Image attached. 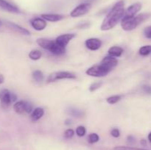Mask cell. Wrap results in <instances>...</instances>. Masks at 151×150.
<instances>
[{
	"instance_id": "cell-12",
	"label": "cell",
	"mask_w": 151,
	"mask_h": 150,
	"mask_svg": "<svg viewBox=\"0 0 151 150\" xmlns=\"http://www.w3.org/2000/svg\"><path fill=\"white\" fill-rule=\"evenodd\" d=\"M0 7L7 12L13 13H19L20 10L14 4H11L6 0H0Z\"/></svg>"
},
{
	"instance_id": "cell-19",
	"label": "cell",
	"mask_w": 151,
	"mask_h": 150,
	"mask_svg": "<svg viewBox=\"0 0 151 150\" xmlns=\"http://www.w3.org/2000/svg\"><path fill=\"white\" fill-rule=\"evenodd\" d=\"M122 53H123V49L119 46H116L111 47L109 49V55L112 56V57H120Z\"/></svg>"
},
{
	"instance_id": "cell-13",
	"label": "cell",
	"mask_w": 151,
	"mask_h": 150,
	"mask_svg": "<svg viewBox=\"0 0 151 150\" xmlns=\"http://www.w3.org/2000/svg\"><path fill=\"white\" fill-rule=\"evenodd\" d=\"M31 26L35 29V30L41 31L43 30L47 26V22L43 18H35L30 21Z\"/></svg>"
},
{
	"instance_id": "cell-34",
	"label": "cell",
	"mask_w": 151,
	"mask_h": 150,
	"mask_svg": "<svg viewBox=\"0 0 151 150\" xmlns=\"http://www.w3.org/2000/svg\"><path fill=\"white\" fill-rule=\"evenodd\" d=\"M72 124V121L70 119H66V121H65V124L66 125H70Z\"/></svg>"
},
{
	"instance_id": "cell-1",
	"label": "cell",
	"mask_w": 151,
	"mask_h": 150,
	"mask_svg": "<svg viewBox=\"0 0 151 150\" xmlns=\"http://www.w3.org/2000/svg\"><path fill=\"white\" fill-rule=\"evenodd\" d=\"M125 2L122 0H120L114 4L111 10L109 11L107 16L103 20L100 29L103 31L109 30L114 27L116 24L122 21L125 14Z\"/></svg>"
},
{
	"instance_id": "cell-28",
	"label": "cell",
	"mask_w": 151,
	"mask_h": 150,
	"mask_svg": "<svg viewBox=\"0 0 151 150\" xmlns=\"http://www.w3.org/2000/svg\"><path fill=\"white\" fill-rule=\"evenodd\" d=\"M75 132L72 129H68L65 131L64 132V137L66 138H72L73 137Z\"/></svg>"
},
{
	"instance_id": "cell-11",
	"label": "cell",
	"mask_w": 151,
	"mask_h": 150,
	"mask_svg": "<svg viewBox=\"0 0 151 150\" xmlns=\"http://www.w3.org/2000/svg\"><path fill=\"white\" fill-rule=\"evenodd\" d=\"M85 44L88 49L91 50V51H96L101 47L102 41L98 38H92L87 39Z\"/></svg>"
},
{
	"instance_id": "cell-36",
	"label": "cell",
	"mask_w": 151,
	"mask_h": 150,
	"mask_svg": "<svg viewBox=\"0 0 151 150\" xmlns=\"http://www.w3.org/2000/svg\"><path fill=\"white\" fill-rule=\"evenodd\" d=\"M141 144H142L143 146H146V145H147V142H146V141L145 139L141 140Z\"/></svg>"
},
{
	"instance_id": "cell-17",
	"label": "cell",
	"mask_w": 151,
	"mask_h": 150,
	"mask_svg": "<svg viewBox=\"0 0 151 150\" xmlns=\"http://www.w3.org/2000/svg\"><path fill=\"white\" fill-rule=\"evenodd\" d=\"M44 114V109L41 107H37L35 110L32 111V114H31V120L32 121H36L39 120Z\"/></svg>"
},
{
	"instance_id": "cell-37",
	"label": "cell",
	"mask_w": 151,
	"mask_h": 150,
	"mask_svg": "<svg viewBox=\"0 0 151 150\" xmlns=\"http://www.w3.org/2000/svg\"><path fill=\"white\" fill-rule=\"evenodd\" d=\"M147 138H148L149 142H150V144H151V132L148 134V136H147Z\"/></svg>"
},
{
	"instance_id": "cell-8",
	"label": "cell",
	"mask_w": 151,
	"mask_h": 150,
	"mask_svg": "<svg viewBox=\"0 0 151 150\" xmlns=\"http://www.w3.org/2000/svg\"><path fill=\"white\" fill-rule=\"evenodd\" d=\"M91 5L90 3L86 2V3H82V4H79L78 6H77L70 13V16L73 18L76 17H80V16H82L83 15L86 14L88 11L91 9Z\"/></svg>"
},
{
	"instance_id": "cell-38",
	"label": "cell",
	"mask_w": 151,
	"mask_h": 150,
	"mask_svg": "<svg viewBox=\"0 0 151 150\" xmlns=\"http://www.w3.org/2000/svg\"><path fill=\"white\" fill-rule=\"evenodd\" d=\"M1 25H2V22L1 21H0V27H1Z\"/></svg>"
},
{
	"instance_id": "cell-7",
	"label": "cell",
	"mask_w": 151,
	"mask_h": 150,
	"mask_svg": "<svg viewBox=\"0 0 151 150\" xmlns=\"http://www.w3.org/2000/svg\"><path fill=\"white\" fill-rule=\"evenodd\" d=\"M13 109L18 114H27V113H30L32 112V106L28 101L22 100V101H19L15 103L13 105Z\"/></svg>"
},
{
	"instance_id": "cell-5",
	"label": "cell",
	"mask_w": 151,
	"mask_h": 150,
	"mask_svg": "<svg viewBox=\"0 0 151 150\" xmlns=\"http://www.w3.org/2000/svg\"><path fill=\"white\" fill-rule=\"evenodd\" d=\"M111 71L106 69L103 65H94L91 66L89 69H87L86 74L88 76H94V77H102V76H106Z\"/></svg>"
},
{
	"instance_id": "cell-25",
	"label": "cell",
	"mask_w": 151,
	"mask_h": 150,
	"mask_svg": "<svg viewBox=\"0 0 151 150\" xmlns=\"http://www.w3.org/2000/svg\"><path fill=\"white\" fill-rule=\"evenodd\" d=\"M86 128L83 126H79L77 127L76 133L79 137L84 136L86 134Z\"/></svg>"
},
{
	"instance_id": "cell-18",
	"label": "cell",
	"mask_w": 151,
	"mask_h": 150,
	"mask_svg": "<svg viewBox=\"0 0 151 150\" xmlns=\"http://www.w3.org/2000/svg\"><path fill=\"white\" fill-rule=\"evenodd\" d=\"M66 113L70 116L76 118H81L84 116V112L75 107H70L66 110Z\"/></svg>"
},
{
	"instance_id": "cell-22",
	"label": "cell",
	"mask_w": 151,
	"mask_h": 150,
	"mask_svg": "<svg viewBox=\"0 0 151 150\" xmlns=\"http://www.w3.org/2000/svg\"><path fill=\"white\" fill-rule=\"evenodd\" d=\"M32 77L36 82H42L43 79H44V74L41 71L35 70L32 72Z\"/></svg>"
},
{
	"instance_id": "cell-30",
	"label": "cell",
	"mask_w": 151,
	"mask_h": 150,
	"mask_svg": "<svg viewBox=\"0 0 151 150\" xmlns=\"http://www.w3.org/2000/svg\"><path fill=\"white\" fill-rule=\"evenodd\" d=\"M142 90L144 91L145 93L147 94H151V85H144L142 87Z\"/></svg>"
},
{
	"instance_id": "cell-3",
	"label": "cell",
	"mask_w": 151,
	"mask_h": 150,
	"mask_svg": "<svg viewBox=\"0 0 151 150\" xmlns=\"http://www.w3.org/2000/svg\"><path fill=\"white\" fill-rule=\"evenodd\" d=\"M36 43L41 47V48L50 51L52 54L56 55H60L64 54L66 51L65 47L60 46V45L56 43L55 41L46 39V38H38L37 39Z\"/></svg>"
},
{
	"instance_id": "cell-23",
	"label": "cell",
	"mask_w": 151,
	"mask_h": 150,
	"mask_svg": "<svg viewBox=\"0 0 151 150\" xmlns=\"http://www.w3.org/2000/svg\"><path fill=\"white\" fill-rule=\"evenodd\" d=\"M100 140V137L97 133H91L88 136V141L89 144H95L98 142Z\"/></svg>"
},
{
	"instance_id": "cell-24",
	"label": "cell",
	"mask_w": 151,
	"mask_h": 150,
	"mask_svg": "<svg viewBox=\"0 0 151 150\" xmlns=\"http://www.w3.org/2000/svg\"><path fill=\"white\" fill-rule=\"evenodd\" d=\"M121 98H122V97H121V96H119V95L111 96L107 98L106 101H107V102L109 103V104H116V103H117L118 101L121 99Z\"/></svg>"
},
{
	"instance_id": "cell-32",
	"label": "cell",
	"mask_w": 151,
	"mask_h": 150,
	"mask_svg": "<svg viewBox=\"0 0 151 150\" xmlns=\"http://www.w3.org/2000/svg\"><path fill=\"white\" fill-rule=\"evenodd\" d=\"M135 141V138H134L132 135H129V136H128V138H127V142L129 144H134Z\"/></svg>"
},
{
	"instance_id": "cell-21",
	"label": "cell",
	"mask_w": 151,
	"mask_h": 150,
	"mask_svg": "<svg viewBox=\"0 0 151 150\" xmlns=\"http://www.w3.org/2000/svg\"><path fill=\"white\" fill-rule=\"evenodd\" d=\"M139 53L140 55L143 56V57H145V56L149 55V54L151 53V46L147 45V46H144L141 47V48L139 49Z\"/></svg>"
},
{
	"instance_id": "cell-33",
	"label": "cell",
	"mask_w": 151,
	"mask_h": 150,
	"mask_svg": "<svg viewBox=\"0 0 151 150\" xmlns=\"http://www.w3.org/2000/svg\"><path fill=\"white\" fill-rule=\"evenodd\" d=\"M89 26V23H87V22H84V23H81L80 24L78 25V27L79 28H87Z\"/></svg>"
},
{
	"instance_id": "cell-6",
	"label": "cell",
	"mask_w": 151,
	"mask_h": 150,
	"mask_svg": "<svg viewBox=\"0 0 151 150\" xmlns=\"http://www.w3.org/2000/svg\"><path fill=\"white\" fill-rule=\"evenodd\" d=\"M76 75L72 72L69 71H58L52 73L50 76H48L47 79V83H51V82H55V81L59 80V79H75Z\"/></svg>"
},
{
	"instance_id": "cell-26",
	"label": "cell",
	"mask_w": 151,
	"mask_h": 150,
	"mask_svg": "<svg viewBox=\"0 0 151 150\" xmlns=\"http://www.w3.org/2000/svg\"><path fill=\"white\" fill-rule=\"evenodd\" d=\"M102 82H94V83L91 84L89 87V91L91 92H94L96 90L99 89V88L101 87Z\"/></svg>"
},
{
	"instance_id": "cell-4",
	"label": "cell",
	"mask_w": 151,
	"mask_h": 150,
	"mask_svg": "<svg viewBox=\"0 0 151 150\" xmlns=\"http://www.w3.org/2000/svg\"><path fill=\"white\" fill-rule=\"evenodd\" d=\"M16 100H17V96L16 94L11 93L7 89H2L0 91V102L4 108L8 107Z\"/></svg>"
},
{
	"instance_id": "cell-27",
	"label": "cell",
	"mask_w": 151,
	"mask_h": 150,
	"mask_svg": "<svg viewBox=\"0 0 151 150\" xmlns=\"http://www.w3.org/2000/svg\"><path fill=\"white\" fill-rule=\"evenodd\" d=\"M114 150H146L143 149H139V148H134V147H131V146H116L114 147Z\"/></svg>"
},
{
	"instance_id": "cell-31",
	"label": "cell",
	"mask_w": 151,
	"mask_h": 150,
	"mask_svg": "<svg viewBox=\"0 0 151 150\" xmlns=\"http://www.w3.org/2000/svg\"><path fill=\"white\" fill-rule=\"evenodd\" d=\"M111 135L114 138H119V135H120V132H119V130L117 128H114V129L111 130Z\"/></svg>"
},
{
	"instance_id": "cell-15",
	"label": "cell",
	"mask_w": 151,
	"mask_h": 150,
	"mask_svg": "<svg viewBox=\"0 0 151 150\" xmlns=\"http://www.w3.org/2000/svg\"><path fill=\"white\" fill-rule=\"evenodd\" d=\"M6 24H7V26H8L9 28H10L11 29L14 30L15 32H19V33L22 34V35H30V33H29V32L27 30V29L22 27V26H19V25L13 23V22H7Z\"/></svg>"
},
{
	"instance_id": "cell-20",
	"label": "cell",
	"mask_w": 151,
	"mask_h": 150,
	"mask_svg": "<svg viewBox=\"0 0 151 150\" xmlns=\"http://www.w3.org/2000/svg\"><path fill=\"white\" fill-rule=\"evenodd\" d=\"M41 55H42L41 51L37 49L32 50V51L29 53V57L31 59V60H39V59L41 57Z\"/></svg>"
},
{
	"instance_id": "cell-2",
	"label": "cell",
	"mask_w": 151,
	"mask_h": 150,
	"mask_svg": "<svg viewBox=\"0 0 151 150\" xmlns=\"http://www.w3.org/2000/svg\"><path fill=\"white\" fill-rule=\"evenodd\" d=\"M150 13H145L131 18H122L121 21L122 28L125 31H131L136 29L142 23L150 18Z\"/></svg>"
},
{
	"instance_id": "cell-10",
	"label": "cell",
	"mask_w": 151,
	"mask_h": 150,
	"mask_svg": "<svg viewBox=\"0 0 151 150\" xmlns=\"http://www.w3.org/2000/svg\"><path fill=\"white\" fill-rule=\"evenodd\" d=\"M100 64L103 65V66H105L106 69L111 71L114 68H115L117 66L118 60L117 59L112 57V56H107V57H105L103 59V60L101 61V63H100Z\"/></svg>"
},
{
	"instance_id": "cell-35",
	"label": "cell",
	"mask_w": 151,
	"mask_h": 150,
	"mask_svg": "<svg viewBox=\"0 0 151 150\" xmlns=\"http://www.w3.org/2000/svg\"><path fill=\"white\" fill-rule=\"evenodd\" d=\"M4 76H3V75L0 74V84L3 83V82H4Z\"/></svg>"
},
{
	"instance_id": "cell-9",
	"label": "cell",
	"mask_w": 151,
	"mask_h": 150,
	"mask_svg": "<svg viewBox=\"0 0 151 150\" xmlns=\"http://www.w3.org/2000/svg\"><path fill=\"white\" fill-rule=\"evenodd\" d=\"M142 9V4L139 2L134 3L128 7L125 11L123 18H131L137 15V13Z\"/></svg>"
},
{
	"instance_id": "cell-29",
	"label": "cell",
	"mask_w": 151,
	"mask_h": 150,
	"mask_svg": "<svg viewBox=\"0 0 151 150\" xmlns=\"http://www.w3.org/2000/svg\"><path fill=\"white\" fill-rule=\"evenodd\" d=\"M145 36L148 39H151V26H147L144 30Z\"/></svg>"
},
{
	"instance_id": "cell-14",
	"label": "cell",
	"mask_w": 151,
	"mask_h": 150,
	"mask_svg": "<svg viewBox=\"0 0 151 150\" xmlns=\"http://www.w3.org/2000/svg\"><path fill=\"white\" fill-rule=\"evenodd\" d=\"M75 35L74 34H64V35H61L60 36L56 38L55 41L58 45H60V46L66 47L67 46V44H69V41L72 39V38H75Z\"/></svg>"
},
{
	"instance_id": "cell-16",
	"label": "cell",
	"mask_w": 151,
	"mask_h": 150,
	"mask_svg": "<svg viewBox=\"0 0 151 150\" xmlns=\"http://www.w3.org/2000/svg\"><path fill=\"white\" fill-rule=\"evenodd\" d=\"M41 18H43L44 20L48 21L55 22L63 19L64 16L60 14H42Z\"/></svg>"
}]
</instances>
